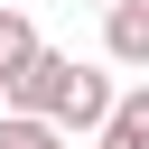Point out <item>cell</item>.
I'll use <instances>...</instances> for the list:
<instances>
[{"label":"cell","mask_w":149,"mask_h":149,"mask_svg":"<svg viewBox=\"0 0 149 149\" xmlns=\"http://www.w3.org/2000/svg\"><path fill=\"white\" fill-rule=\"evenodd\" d=\"M102 65L149 74V0H102Z\"/></svg>","instance_id":"2"},{"label":"cell","mask_w":149,"mask_h":149,"mask_svg":"<svg viewBox=\"0 0 149 149\" xmlns=\"http://www.w3.org/2000/svg\"><path fill=\"white\" fill-rule=\"evenodd\" d=\"M93 149H149V74L130 93H112V112L93 121Z\"/></svg>","instance_id":"3"},{"label":"cell","mask_w":149,"mask_h":149,"mask_svg":"<svg viewBox=\"0 0 149 149\" xmlns=\"http://www.w3.org/2000/svg\"><path fill=\"white\" fill-rule=\"evenodd\" d=\"M28 56H37V19H28V9H0V84H9Z\"/></svg>","instance_id":"4"},{"label":"cell","mask_w":149,"mask_h":149,"mask_svg":"<svg viewBox=\"0 0 149 149\" xmlns=\"http://www.w3.org/2000/svg\"><path fill=\"white\" fill-rule=\"evenodd\" d=\"M0 149H74L56 121H37V112H0Z\"/></svg>","instance_id":"5"},{"label":"cell","mask_w":149,"mask_h":149,"mask_svg":"<svg viewBox=\"0 0 149 149\" xmlns=\"http://www.w3.org/2000/svg\"><path fill=\"white\" fill-rule=\"evenodd\" d=\"M112 65H84V56H56V93H47V121L65 130V140H93V121L112 112Z\"/></svg>","instance_id":"1"},{"label":"cell","mask_w":149,"mask_h":149,"mask_svg":"<svg viewBox=\"0 0 149 149\" xmlns=\"http://www.w3.org/2000/svg\"><path fill=\"white\" fill-rule=\"evenodd\" d=\"M93 9H102V0H93Z\"/></svg>","instance_id":"6"}]
</instances>
